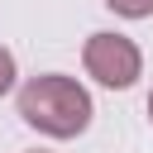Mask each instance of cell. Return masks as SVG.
<instances>
[{"mask_svg":"<svg viewBox=\"0 0 153 153\" xmlns=\"http://www.w3.org/2000/svg\"><path fill=\"white\" fill-rule=\"evenodd\" d=\"M105 10L120 14V19H148L153 14V0H105Z\"/></svg>","mask_w":153,"mask_h":153,"instance_id":"obj_3","label":"cell"},{"mask_svg":"<svg viewBox=\"0 0 153 153\" xmlns=\"http://www.w3.org/2000/svg\"><path fill=\"white\" fill-rule=\"evenodd\" d=\"M14 110L43 139H76L96 120L91 91L76 76H67V72H38V76H29L19 86V96H14Z\"/></svg>","mask_w":153,"mask_h":153,"instance_id":"obj_1","label":"cell"},{"mask_svg":"<svg viewBox=\"0 0 153 153\" xmlns=\"http://www.w3.org/2000/svg\"><path fill=\"white\" fill-rule=\"evenodd\" d=\"M148 124H153V91H148Z\"/></svg>","mask_w":153,"mask_h":153,"instance_id":"obj_5","label":"cell"},{"mask_svg":"<svg viewBox=\"0 0 153 153\" xmlns=\"http://www.w3.org/2000/svg\"><path fill=\"white\" fill-rule=\"evenodd\" d=\"M19 86V62H14V53L0 43V96H10Z\"/></svg>","mask_w":153,"mask_h":153,"instance_id":"obj_4","label":"cell"},{"mask_svg":"<svg viewBox=\"0 0 153 153\" xmlns=\"http://www.w3.org/2000/svg\"><path fill=\"white\" fill-rule=\"evenodd\" d=\"M33 153H48V148H33Z\"/></svg>","mask_w":153,"mask_h":153,"instance_id":"obj_6","label":"cell"},{"mask_svg":"<svg viewBox=\"0 0 153 153\" xmlns=\"http://www.w3.org/2000/svg\"><path fill=\"white\" fill-rule=\"evenodd\" d=\"M81 67L96 86L105 91H129L139 76H143V53L129 33H115V29H100L81 43Z\"/></svg>","mask_w":153,"mask_h":153,"instance_id":"obj_2","label":"cell"}]
</instances>
